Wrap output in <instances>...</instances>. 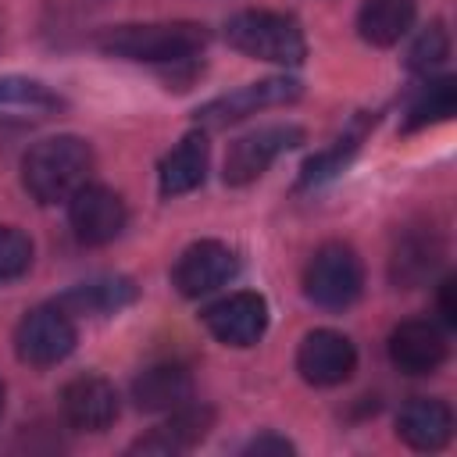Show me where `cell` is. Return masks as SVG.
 <instances>
[{
	"instance_id": "obj_1",
	"label": "cell",
	"mask_w": 457,
	"mask_h": 457,
	"mask_svg": "<svg viewBox=\"0 0 457 457\" xmlns=\"http://www.w3.org/2000/svg\"><path fill=\"white\" fill-rule=\"evenodd\" d=\"M96 46L111 57L179 64L196 57L207 46V29L200 21H143V25H111L96 36Z\"/></svg>"
},
{
	"instance_id": "obj_2",
	"label": "cell",
	"mask_w": 457,
	"mask_h": 457,
	"mask_svg": "<svg viewBox=\"0 0 457 457\" xmlns=\"http://www.w3.org/2000/svg\"><path fill=\"white\" fill-rule=\"evenodd\" d=\"M93 171V150L79 136H50L39 139L21 161V182L39 204L71 200Z\"/></svg>"
},
{
	"instance_id": "obj_3",
	"label": "cell",
	"mask_w": 457,
	"mask_h": 457,
	"mask_svg": "<svg viewBox=\"0 0 457 457\" xmlns=\"http://www.w3.org/2000/svg\"><path fill=\"white\" fill-rule=\"evenodd\" d=\"M228 46H236L246 57L271 61V64H300L307 57V43L300 25L289 14L275 11H239L225 25Z\"/></svg>"
},
{
	"instance_id": "obj_4",
	"label": "cell",
	"mask_w": 457,
	"mask_h": 457,
	"mask_svg": "<svg viewBox=\"0 0 457 457\" xmlns=\"http://www.w3.org/2000/svg\"><path fill=\"white\" fill-rule=\"evenodd\" d=\"M364 289V264L346 243H325L314 250L303 271V293L325 311H346Z\"/></svg>"
},
{
	"instance_id": "obj_5",
	"label": "cell",
	"mask_w": 457,
	"mask_h": 457,
	"mask_svg": "<svg viewBox=\"0 0 457 457\" xmlns=\"http://www.w3.org/2000/svg\"><path fill=\"white\" fill-rule=\"evenodd\" d=\"M75 321L71 314L61 307V303H43V307H32L18 328H14V350L25 364L32 368H50V364H61L71 350H75Z\"/></svg>"
},
{
	"instance_id": "obj_6",
	"label": "cell",
	"mask_w": 457,
	"mask_h": 457,
	"mask_svg": "<svg viewBox=\"0 0 457 457\" xmlns=\"http://www.w3.org/2000/svg\"><path fill=\"white\" fill-rule=\"evenodd\" d=\"M300 96V82L296 79H286V75H271V79H261V82H246L232 93H221L214 100H207L200 111H196V121L204 129H225L232 121H243L264 107H278V104H293Z\"/></svg>"
},
{
	"instance_id": "obj_7",
	"label": "cell",
	"mask_w": 457,
	"mask_h": 457,
	"mask_svg": "<svg viewBox=\"0 0 457 457\" xmlns=\"http://www.w3.org/2000/svg\"><path fill=\"white\" fill-rule=\"evenodd\" d=\"M300 143H303L300 125H264L250 136H239L225 154V182L246 186V182L261 179L275 164V157H282L286 150H293Z\"/></svg>"
},
{
	"instance_id": "obj_8",
	"label": "cell",
	"mask_w": 457,
	"mask_h": 457,
	"mask_svg": "<svg viewBox=\"0 0 457 457\" xmlns=\"http://www.w3.org/2000/svg\"><path fill=\"white\" fill-rule=\"evenodd\" d=\"M125 200L107 189V186H93L86 182L71 200H68V221L79 243L86 246H104L111 239L121 236L125 228Z\"/></svg>"
},
{
	"instance_id": "obj_9",
	"label": "cell",
	"mask_w": 457,
	"mask_h": 457,
	"mask_svg": "<svg viewBox=\"0 0 457 457\" xmlns=\"http://www.w3.org/2000/svg\"><path fill=\"white\" fill-rule=\"evenodd\" d=\"M239 271L236 250L218 243V239H200L193 246L182 250V257L171 268V286L182 296H207L214 289H221L232 275Z\"/></svg>"
},
{
	"instance_id": "obj_10",
	"label": "cell",
	"mask_w": 457,
	"mask_h": 457,
	"mask_svg": "<svg viewBox=\"0 0 457 457\" xmlns=\"http://www.w3.org/2000/svg\"><path fill=\"white\" fill-rule=\"evenodd\" d=\"M204 325L225 346H253L268 328V300L250 289L228 293L204 311Z\"/></svg>"
},
{
	"instance_id": "obj_11",
	"label": "cell",
	"mask_w": 457,
	"mask_h": 457,
	"mask_svg": "<svg viewBox=\"0 0 457 457\" xmlns=\"http://www.w3.org/2000/svg\"><path fill=\"white\" fill-rule=\"evenodd\" d=\"M353 368H357V350L336 328L307 332L300 350H296V371L311 386H339L353 375Z\"/></svg>"
},
{
	"instance_id": "obj_12",
	"label": "cell",
	"mask_w": 457,
	"mask_h": 457,
	"mask_svg": "<svg viewBox=\"0 0 457 457\" xmlns=\"http://www.w3.org/2000/svg\"><path fill=\"white\" fill-rule=\"evenodd\" d=\"M61 414L79 432H104L118 418V393L100 375H79L61 389Z\"/></svg>"
},
{
	"instance_id": "obj_13",
	"label": "cell",
	"mask_w": 457,
	"mask_h": 457,
	"mask_svg": "<svg viewBox=\"0 0 457 457\" xmlns=\"http://www.w3.org/2000/svg\"><path fill=\"white\" fill-rule=\"evenodd\" d=\"M389 361L403 375H432L446 361V336L432 321H400L389 336Z\"/></svg>"
},
{
	"instance_id": "obj_14",
	"label": "cell",
	"mask_w": 457,
	"mask_h": 457,
	"mask_svg": "<svg viewBox=\"0 0 457 457\" xmlns=\"http://www.w3.org/2000/svg\"><path fill=\"white\" fill-rule=\"evenodd\" d=\"M396 436L411 450H439L453 436V414L436 396H414L396 418Z\"/></svg>"
},
{
	"instance_id": "obj_15",
	"label": "cell",
	"mask_w": 457,
	"mask_h": 457,
	"mask_svg": "<svg viewBox=\"0 0 457 457\" xmlns=\"http://www.w3.org/2000/svg\"><path fill=\"white\" fill-rule=\"evenodd\" d=\"M211 421H214L211 407H189V403H182V407L171 411V418L164 425H157L150 436L136 439L132 450H139V453H182V450H193L207 436Z\"/></svg>"
},
{
	"instance_id": "obj_16",
	"label": "cell",
	"mask_w": 457,
	"mask_h": 457,
	"mask_svg": "<svg viewBox=\"0 0 457 457\" xmlns=\"http://www.w3.org/2000/svg\"><path fill=\"white\" fill-rule=\"evenodd\" d=\"M207 161H211V146L204 132H189L182 136V143L161 161L157 182H161V196H182L193 193L204 175H207Z\"/></svg>"
},
{
	"instance_id": "obj_17",
	"label": "cell",
	"mask_w": 457,
	"mask_h": 457,
	"mask_svg": "<svg viewBox=\"0 0 457 457\" xmlns=\"http://www.w3.org/2000/svg\"><path fill=\"white\" fill-rule=\"evenodd\" d=\"M193 396V375L182 364H154L132 382V400L139 411H175L189 403Z\"/></svg>"
},
{
	"instance_id": "obj_18",
	"label": "cell",
	"mask_w": 457,
	"mask_h": 457,
	"mask_svg": "<svg viewBox=\"0 0 457 457\" xmlns=\"http://www.w3.org/2000/svg\"><path fill=\"white\" fill-rule=\"evenodd\" d=\"M64 107V100L46 89L36 79H0V121L4 125H29V121H43L50 114H57Z\"/></svg>"
},
{
	"instance_id": "obj_19",
	"label": "cell",
	"mask_w": 457,
	"mask_h": 457,
	"mask_svg": "<svg viewBox=\"0 0 457 457\" xmlns=\"http://www.w3.org/2000/svg\"><path fill=\"white\" fill-rule=\"evenodd\" d=\"M439 257H443V246L436 239V232L428 228H414V232H403L393 246V257H389V275L396 286L403 289H414L421 286L425 278H432V271L439 268Z\"/></svg>"
},
{
	"instance_id": "obj_20",
	"label": "cell",
	"mask_w": 457,
	"mask_h": 457,
	"mask_svg": "<svg viewBox=\"0 0 457 457\" xmlns=\"http://www.w3.org/2000/svg\"><path fill=\"white\" fill-rule=\"evenodd\" d=\"M136 300V282L125 275H100L71 286L57 303L68 314H114Z\"/></svg>"
},
{
	"instance_id": "obj_21",
	"label": "cell",
	"mask_w": 457,
	"mask_h": 457,
	"mask_svg": "<svg viewBox=\"0 0 457 457\" xmlns=\"http://www.w3.org/2000/svg\"><path fill=\"white\" fill-rule=\"evenodd\" d=\"M414 25V0H364L357 29L371 46H393Z\"/></svg>"
},
{
	"instance_id": "obj_22",
	"label": "cell",
	"mask_w": 457,
	"mask_h": 457,
	"mask_svg": "<svg viewBox=\"0 0 457 457\" xmlns=\"http://www.w3.org/2000/svg\"><path fill=\"white\" fill-rule=\"evenodd\" d=\"M453 111H457V82L450 75L432 79V82H425V89L418 93V100L407 107L403 129L414 132V129H425L432 121H446Z\"/></svg>"
},
{
	"instance_id": "obj_23",
	"label": "cell",
	"mask_w": 457,
	"mask_h": 457,
	"mask_svg": "<svg viewBox=\"0 0 457 457\" xmlns=\"http://www.w3.org/2000/svg\"><path fill=\"white\" fill-rule=\"evenodd\" d=\"M446 57H450V32H446L443 21H432V25L414 39V46H411V54H407V64H411V71L428 75V71H436Z\"/></svg>"
},
{
	"instance_id": "obj_24",
	"label": "cell",
	"mask_w": 457,
	"mask_h": 457,
	"mask_svg": "<svg viewBox=\"0 0 457 457\" xmlns=\"http://www.w3.org/2000/svg\"><path fill=\"white\" fill-rule=\"evenodd\" d=\"M29 268H32V239L14 225H0V286L21 278Z\"/></svg>"
},
{
	"instance_id": "obj_25",
	"label": "cell",
	"mask_w": 457,
	"mask_h": 457,
	"mask_svg": "<svg viewBox=\"0 0 457 457\" xmlns=\"http://www.w3.org/2000/svg\"><path fill=\"white\" fill-rule=\"evenodd\" d=\"M246 453H293V443L289 439H282V436H257V439H250L246 443Z\"/></svg>"
},
{
	"instance_id": "obj_26",
	"label": "cell",
	"mask_w": 457,
	"mask_h": 457,
	"mask_svg": "<svg viewBox=\"0 0 457 457\" xmlns=\"http://www.w3.org/2000/svg\"><path fill=\"white\" fill-rule=\"evenodd\" d=\"M439 314L446 325H457V307H453V278H446L439 286Z\"/></svg>"
},
{
	"instance_id": "obj_27",
	"label": "cell",
	"mask_w": 457,
	"mask_h": 457,
	"mask_svg": "<svg viewBox=\"0 0 457 457\" xmlns=\"http://www.w3.org/2000/svg\"><path fill=\"white\" fill-rule=\"evenodd\" d=\"M0 414H4V382H0Z\"/></svg>"
}]
</instances>
